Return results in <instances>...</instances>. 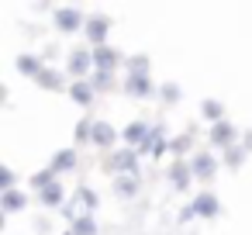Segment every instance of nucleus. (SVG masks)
Masks as SVG:
<instances>
[{"mask_svg":"<svg viewBox=\"0 0 252 235\" xmlns=\"http://www.w3.org/2000/svg\"><path fill=\"white\" fill-rule=\"evenodd\" d=\"M118 138H121V132H118L111 121H97V125H94V145H100V149H111Z\"/></svg>","mask_w":252,"mask_h":235,"instance_id":"obj_14","label":"nucleus"},{"mask_svg":"<svg viewBox=\"0 0 252 235\" xmlns=\"http://www.w3.org/2000/svg\"><path fill=\"white\" fill-rule=\"evenodd\" d=\"M190 142H193V135L187 132V135H180V138H173V142H169V152H173V156H183V152L190 149Z\"/></svg>","mask_w":252,"mask_h":235,"instance_id":"obj_29","label":"nucleus"},{"mask_svg":"<svg viewBox=\"0 0 252 235\" xmlns=\"http://www.w3.org/2000/svg\"><path fill=\"white\" fill-rule=\"evenodd\" d=\"M190 169H193L197 180H211V176L218 173V159H214L211 152H197V156L190 159Z\"/></svg>","mask_w":252,"mask_h":235,"instance_id":"obj_10","label":"nucleus"},{"mask_svg":"<svg viewBox=\"0 0 252 235\" xmlns=\"http://www.w3.org/2000/svg\"><path fill=\"white\" fill-rule=\"evenodd\" d=\"M28 207V194L25 190H7V194H0V211L4 214H18Z\"/></svg>","mask_w":252,"mask_h":235,"instance_id":"obj_15","label":"nucleus"},{"mask_svg":"<svg viewBox=\"0 0 252 235\" xmlns=\"http://www.w3.org/2000/svg\"><path fill=\"white\" fill-rule=\"evenodd\" d=\"M169 152V138H166V128L162 125H152V135H149V142L138 149V156H166Z\"/></svg>","mask_w":252,"mask_h":235,"instance_id":"obj_9","label":"nucleus"},{"mask_svg":"<svg viewBox=\"0 0 252 235\" xmlns=\"http://www.w3.org/2000/svg\"><path fill=\"white\" fill-rule=\"evenodd\" d=\"M94 52V69L97 73H114L121 66V52L114 45H100V49H90Z\"/></svg>","mask_w":252,"mask_h":235,"instance_id":"obj_8","label":"nucleus"},{"mask_svg":"<svg viewBox=\"0 0 252 235\" xmlns=\"http://www.w3.org/2000/svg\"><path fill=\"white\" fill-rule=\"evenodd\" d=\"M14 66H18V73H21V76H28V80H38V76H42V69H45V63H42L38 56H32V52H28V56H18V59H14Z\"/></svg>","mask_w":252,"mask_h":235,"instance_id":"obj_16","label":"nucleus"},{"mask_svg":"<svg viewBox=\"0 0 252 235\" xmlns=\"http://www.w3.org/2000/svg\"><path fill=\"white\" fill-rule=\"evenodd\" d=\"M138 187H142V176H118V183H114V194H118L121 201H131V197L138 194Z\"/></svg>","mask_w":252,"mask_h":235,"instance_id":"obj_20","label":"nucleus"},{"mask_svg":"<svg viewBox=\"0 0 252 235\" xmlns=\"http://www.w3.org/2000/svg\"><path fill=\"white\" fill-rule=\"evenodd\" d=\"M149 135H152V125H145V121H131V125H125V132H121V142H125V149H142L145 142H149Z\"/></svg>","mask_w":252,"mask_h":235,"instance_id":"obj_7","label":"nucleus"},{"mask_svg":"<svg viewBox=\"0 0 252 235\" xmlns=\"http://www.w3.org/2000/svg\"><path fill=\"white\" fill-rule=\"evenodd\" d=\"M242 149H245V152H252V132H245V138H242Z\"/></svg>","mask_w":252,"mask_h":235,"instance_id":"obj_32","label":"nucleus"},{"mask_svg":"<svg viewBox=\"0 0 252 235\" xmlns=\"http://www.w3.org/2000/svg\"><path fill=\"white\" fill-rule=\"evenodd\" d=\"M125 66H128V73H149V56H131Z\"/></svg>","mask_w":252,"mask_h":235,"instance_id":"obj_30","label":"nucleus"},{"mask_svg":"<svg viewBox=\"0 0 252 235\" xmlns=\"http://www.w3.org/2000/svg\"><path fill=\"white\" fill-rule=\"evenodd\" d=\"M56 180H59V176L52 173V166H45V169H38V173H35L28 183H32L35 190H45V187H49V183H56Z\"/></svg>","mask_w":252,"mask_h":235,"instance_id":"obj_25","label":"nucleus"},{"mask_svg":"<svg viewBox=\"0 0 252 235\" xmlns=\"http://www.w3.org/2000/svg\"><path fill=\"white\" fill-rule=\"evenodd\" d=\"M69 228H73V235H97V218H94L90 211H80V214L69 221Z\"/></svg>","mask_w":252,"mask_h":235,"instance_id":"obj_19","label":"nucleus"},{"mask_svg":"<svg viewBox=\"0 0 252 235\" xmlns=\"http://www.w3.org/2000/svg\"><path fill=\"white\" fill-rule=\"evenodd\" d=\"M107 173H118V176H142L138 173V152L135 149H118L111 152V159L104 163Z\"/></svg>","mask_w":252,"mask_h":235,"instance_id":"obj_2","label":"nucleus"},{"mask_svg":"<svg viewBox=\"0 0 252 235\" xmlns=\"http://www.w3.org/2000/svg\"><path fill=\"white\" fill-rule=\"evenodd\" d=\"M125 94H131V97H149V94H152L149 73H128V76H125Z\"/></svg>","mask_w":252,"mask_h":235,"instance_id":"obj_11","label":"nucleus"},{"mask_svg":"<svg viewBox=\"0 0 252 235\" xmlns=\"http://www.w3.org/2000/svg\"><path fill=\"white\" fill-rule=\"evenodd\" d=\"M69 97H73V104L90 107V104H94V97H97V90L90 87V80H73V83H69Z\"/></svg>","mask_w":252,"mask_h":235,"instance_id":"obj_13","label":"nucleus"},{"mask_svg":"<svg viewBox=\"0 0 252 235\" xmlns=\"http://www.w3.org/2000/svg\"><path fill=\"white\" fill-rule=\"evenodd\" d=\"M159 97H162L166 104H176V101L183 97V90H180L176 83H162V87H159Z\"/></svg>","mask_w":252,"mask_h":235,"instance_id":"obj_27","label":"nucleus"},{"mask_svg":"<svg viewBox=\"0 0 252 235\" xmlns=\"http://www.w3.org/2000/svg\"><path fill=\"white\" fill-rule=\"evenodd\" d=\"M245 156H249V152H245V149H242V142H238V145H231V149H224V152H221V163H224L228 169H238V166L245 163Z\"/></svg>","mask_w":252,"mask_h":235,"instance_id":"obj_23","label":"nucleus"},{"mask_svg":"<svg viewBox=\"0 0 252 235\" xmlns=\"http://www.w3.org/2000/svg\"><path fill=\"white\" fill-rule=\"evenodd\" d=\"M111 83H114V73H94V76H90V87H94V90H107Z\"/></svg>","mask_w":252,"mask_h":235,"instance_id":"obj_31","label":"nucleus"},{"mask_svg":"<svg viewBox=\"0 0 252 235\" xmlns=\"http://www.w3.org/2000/svg\"><path fill=\"white\" fill-rule=\"evenodd\" d=\"M83 35H87V42H90L94 49L107 45V35H111V18H104V14H94V18H87V28H83Z\"/></svg>","mask_w":252,"mask_h":235,"instance_id":"obj_6","label":"nucleus"},{"mask_svg":"<svg viewBox=\"0 0 252 235\" xmlns=\"http://www.w3.org/2000/svg\"><path fill=\"white\" fill-rule=\"evenodd\" d=\"M52 21H56V28H59L63 35H73V32H80V28H87V18H83L80 7H56Z\"/></svg>","mask_w":252,"mask_h":235,"instance_id":"obj_4","label":"nucleus"},{"mask_svg":"<svg viewBox=\"0 0 252 235\" xmlns=\"http://www.w3.org/2000/svg\"><path fill=\"white\" fill-rule=\"evenodd\" d=\"M38 201H42L45 207H63V204H66V190H63V183L56 180V183H49L45 190H38Z\"/></svg>","mask_w":252,"mask_h":235,"instance_id":"obj_18","label":"nucleus"},{"mask_svg":"<svg viewBox=\"0 0 252 235\" xmlns=\"http://www.w3.org/2000/svg\"><path fill=\"white\" fill-rule=\"evenodd\" d=\"M200 114H204L211 125H218V121H224V104H221V101H214V97H207V101L200 104Z\"/></svg>","mask_w":252,"mask_h":235,"instance_id":"obj_22","label":"nucleus"},{"mask_svg":"<svg viewBox=\"0 0 252 235\" xmlns=\"http://www.w3.org/2000/svg\"><path fill=\"white\" fill-rule=\"evenodd\" d=\"M66 73L73 76V80H90L97 69H94V52H87V49H73L69 52V63H66Z\"/></svg>","mask_w":252,"mask_h":235,"instance_id":"obj_3","label":"nucleus"},{"mask_svg":"<svg viewBox=\"0 0 252 235\" xmlns=\"http://www.w3.org/2000/svg\"><path fill=\"white\" fill-rule=\"evenodd\" d=\"M221 214V201L211 194V190H200L183 211H180V221H193V218H218Z\"/></svg>","mask_w":252,"mask_h":235,"instance_id":"obj_1","label":"nucleus"},{"mask_svg":"<svg viewBox=\"0 0 252 235\" xmlns=\"http://www.w3.org/2000/svg\"><path fill=\"white\" fill-rule=\"evenodd\" d=\"M207 142H211V149H231V145H238V132H235V125L224 118V121H218V125H211V135H207Z\"/></svg>","mask_w":252,"mask_h":235,"instance_id":"obj_5","label":"nucleus"},{"mask_svg":"<svg viewBox=\"0 0 252 235\" xmlns=\"http://www.w3.org/2000/svg\"><path fill=\"white\" fill-rule=\"evenodd\" d=\"M76 159H80V156H76V149H59V152L52 156V163H49V166H52V173L59 176V173L76 169Z\"/></svg>","mask_w":252,"mask_h":235,"instance_id":"obj_17","label":"nucleus"},{"mask_svg":"<svg viewBox=\"0 0 252 235\" xmlns=\"http://www.w3.org/2000/svg\"><path fill=\"white\" fill-rule=\"evenodd\" d=\"M63 235H73V228H66V232H63Z\"/></svg>","mask_w":252,"mask_h":235,"instance_id":"obj_33","label":"nucleus"},{"mask_svg":"<svg viewBox=\"0 0 252 235\" xmlns=\"http://www.w3.org/2000/svg\"><path fill=\"white\" fill-rule=\"evenodd\" d=\"M94 125H97V121L80 118V121H76V128H73V138H76V142H83V145H87V142H94Z\"/></svg>","mask_w":252,"mask_h":235,"instance_id":"obj_24","label":"nucleus"},{"mask_svg":"<svg viewBox=\"0 0 252 235\" xmlns=\"http://www.w3.org/2000/svg\"><path fill=\"white\" fill-rule=\"evenodd\" d=\"M190 180H193L190 159H176V163L169 166V183H173L176 190H187V187H190Z\"/></svg>","mask_w":252,"mask_h":235,"instance_id":"obj_12","label":"nucleus"},{"mask_svg":"<svg viewBox=\"0 0 252 235\" xmlns=\"http://www.w3.org/2000/svg\"><path fill=\"white\" fill-rule=\"evenodd\" d=\"M35 83H38L42 90H63V87H66V80H63V73H59V69H49V66L42 69V76H38Z\"/></svg>","mask_w":252,"mask_h":235,"instance_id":"obj_21","label":"nucleus"},{"mask_svg":"<svg viewBox=\"0 0 252 235\" xmlns=\"http://www.w3.org/2000/svg\"><path fill=\"white\" fill-rule=\"evenodd\" d=\"M7 190H18L14 187V169L11 166H0V194H7Z\"/></svg>","mask_w":252,"mask_h":235,"instance_id":"obj_28","label":"nucleus"},{"mask_svg":"<svg viewBox=\"0 0 252 235\" xmlns=\"http://www.w3.org/2000/svg\"><path fill=\"white\" fill-rule=\"evenodd\" d=\"M76 204H83V211H90V214H94L100 201H97V194H94L90 187H80V190H76Z\"/></svg>","mask_w":252,"mask_h":235,"instance_id":"obj_26","label":"nucleus"}]
</instances>
